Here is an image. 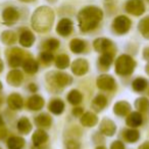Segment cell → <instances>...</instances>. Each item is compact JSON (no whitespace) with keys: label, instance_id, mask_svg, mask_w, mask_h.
Segmentation results:
<instances>
[{"label":"cell","instance_id":"34","mask_svg":"<svg viewBox=\"0 0 149 149\" xmlns=\"http://www.w3.org/2000/svg\"><path fill=\"white\" fill-rule=\"evenodd\" d=\"M133 89L137 92H141L143 90H145V88L147 87V81L145 79H142V78H138L136 79L132 84Z\"/></svg>","mask_w":149,"mask_h":149},{"label":"cell","instance_id":"44","mask_svg":"<svg viewBox=\"0 0 149 149\" xmlns=\"http://www.w3.org/2000/svg\"><path fill=\"white\" fill-rule=\"evenodd\" d=\"M139 149H149V142H145L139 147Z\"/></svg>","mask_w":149,"mask_h":149},{"label":"cell","instance_id":"15","mask_svg":"<svg viewBox=\"0 0 149 149\" xmlns=\"http://www.w3.org/2000/svg\"><path fill=\"white\" fill-rule=\"evenodd\" d=\"M113 111L120 116H125L131 111V105L126 101H120L116 103L113 107Z\"/></svg>","mask_w":149,"mask_h":149},{"label":"cell","instance_id":"3","mask_svg":"<svg viewBox=\"0 0 149 149\" xmlns=\"http://www.w3.org/2000/svg\"><path fill=\"white\" fill-rule=\"evenodd\" d=\"M136 62L130 55L123 54L116 59V72L120 76H129L135 70Z\"/></svg>","mask_w":149,"mask_h":149},{"label":"cell","instance_id":"7","mask_svg":"<svg viewBox=\"0 0 149 149\" xmlns=\"http://www.w3.org/2000/svg\"><path fill=\"white\" fill-rule=\"evenodd\" d=\"M88 70H89V64L87 60L83 58L76 59L72 64V70L76 76H83L88 72Z\"/></svg>","mask_w":149,"mask_h":149},{"label":"cell","instance_id":"9","mask_svg":"<svg viewBox=\"0 0 149 149\" xmlns=\"http://www.w3.org/2000/svg\"><path fill=\"white\" fill-rule=\"evenodd\" d=\"M2 17L6 25H13L19 19V13L15 7H7L3 10Z\"/></svg>","mask_w":149,"mask_h":149},{"label":"cell","instance_id":"27","mask_svg":"<svg viewBox=\"0 0 149 149\" xmlns=\"http://www.w3.org/2000/svg\"><path fill=\"white\" fill-rule=\"evenodd\" d=\"M70 47L74 53H81L85 49V43L80 39H74L70 41Z\"/></svg>","mask_w":149,"mask_h":149},{"label":"cell","instance_id":"20","mask_svg":"<svg viewBox=\"0 0 149 149\" xmlns=\"http://www.w3.org/2000/svg\"><path fill=\"white\" fill-rule=\"evenodd\" d=\"M55 81L57 85L61 86V87H64V86L70 85L72 82V79L70 74H64V72H58L55 76Z\"/></svg>","mask_w":149,"mask_h":149},{"label":"cell","instance_id":"32","mask_svg":"<svg viewBox=\"0 0 149 149\" xmlns=\"http://www.w3.org/2000/svg\"><path fill=\"white\" fill-rule=\"evenodd\" d=\"M17 53H13L11 54L10 58H9L8 62H9V65L11 66V68H17V66H19L22 64V56H21V50L19 49H17Z\"/></svg>","mask_w":149,"mask_h":149},{"label":"cell","instance_id":"19","mask_svg":"<svg viewBox=\"0 0 149 149\" xmlns=\"http://www.w3.org/2000/svg\"><path fill=\"white\" fill-rule=\"evenodd\" d=\"M47 139H48V135L43 130L35 131L33 137H32V140H33V143L35 146H40V145L44 144L47 141Z\"/></svg>","mask_w":149,"mask_h":149},{"label":"cell","instance_id":"50","mask_svg":"<svg viewBox=\"0 0 149 149\" xmlns=\"http://www.w3.org/2000/svg\"><path fill=\"white\" fill-rule=\"evenodd\" d=\"M3 124V120H2V118H1V116H0V125H2Z\"/></svg>","mask_w":149,"mask_h":149},{"label":"cell","instance_id":"33","mask_svg":"<svg viewBox=\"0 0 149 149\" xmlns=\"http://www.w3.org/2000/svg\"><path fill=\"white\" fill-rule=\"evenodd\" d=\"M55 64L58 68L63 70V68H68V64H70V58H68V56L65 55V54H61V55H59L56 58Z\"/></svg>","mask_w":149,"mask_h":149},{"label":"cell","instance_id":"30","mask_svg":"<svg viewBox=\"0 0 149 149\" xmlns=\"http://www.w3.org/2000/svg\"><path fill=\"white\" fill-rule=\"evenodd\" d=\"M82 98L83 96H82L81 92H79L78 90H72L68 95V100L70 101V103L74 104V105L79 104L82 101Z\"/></svg>","mask_w":149,"mask_h":149},{"label":"cell","instance_id":"45","mask_svg":"<svg viewBox=\"0 0 149 149\" xmlns=\"http://www.w3.org/2000/svg\"><path fill=\"white\" fill-rule=\"evenodd\" d=\"M30 89H31L32 91H36V89H37V88H36V86H34V84H31V86H30Z\"/></svg>","mask_w":149,"mask_h":149},{"label":"cell","instance_id":"23","mask_svg":"<svg viewBox=\"0 0 149 149\" xmlns=\"http://www.w3.org/2000/svg\"><path fill=\"white\" fill-rule=\"evenodd\" d=\"M9 149H22L25 145V140L22 137H11L7 142Z\"/></svg>","mask_w":149,"mask_h":149},{"label":"cell","instance_id":"22","mask_svg":"<svg viewBox=\"0 0 149 149\" xmlns=\"http://www.w3.org/2000/svg\"><path fill=\"white\" fill-rule=\"evenodd\" d=\"M23 68L28 74H35L38 70V63L36 60L32 59V58H28L24 61Z\"/></svg>","mask_w":149,"mask_h":149},{"label":"cell","instance_id":"21","mask_svg":"<svg viewBox=\"0 0 149 149\" xmlns=\"http://www.w3.org/2000/svg\"><path fill=\"white\" fill-rule=\"evenodd\" d=\"M107 104V100H106L105 96L103 95H98L94 98L93 102H92V107L93 109H95L96 111H100L102 110Z\"/></svg>","mask_w":149,"mask_h":149},{"label":"cell","instance_id":"37","mask_svg":"<svg viewBox=\"0 0 149 149\" xmlns=\"http://www.w3.org/2000/svg\"><path fill=\"white\" fill-rule=\"evenodd\" d=\"M58 46H59V41L56 39H49L44 43V47H45L47 50H49V51L55 50Z\"/></svg>","mask_w":149,"mask_h":149},{"label":"cell","instance_id":"10","mask_svg":"<svg viewBox=\"0 0 149 149\" xmlns=\"http://www.w3.org/2000/svg\"><path fill=\"white\" fill-rule=\"evenodd\" d=\"M116 131V126L111 120L108 118H104L100 123V132L102 134L106 135V136H113V134Z\"/></svg>","mask_w":149,"mask_h":149},{"label":"cell","instance_id":"51","mask_svg":"<svg viewBox=\"0 0 149 149\" xmlns=\"http://www.w3.org/2000/svg\"><path fill=\"white\" fill-rule=\"evenodd\" d=\"M1 89H2V84L0 83V91H1Z\"/></svg>","mask_w":149,"mask_h":149},{"label":"cell","instance_id":"42","mask_svg":"<svg viewBox=\"0 0 149 149\" xmlns=\"http://www.w3.org/2000/svg\"><path fill=\"white\" fill-rule=\"evenodd\" d=\"M143 56H144L145 59L149 61V47H146L143 50Z\"/></svg>","mask_w":149,"mask_h":149},{"label":"cell","instance_id":"13","mask_svg":"<svg viewBox=\"0 0 149 149\" xmlns=\"http://www.w3.org/2000/svg\"><path fill=\"white\" fill-rule=\"evenodd\" d=\"M111 41L106 38H98L94 41L93 46L97 52H105L111 46Z\"/></svg>","mask_w":149,"mask_h":149},{"label":"cell","instance_id":"1","mask_svg":"<svg viewBox=\"0 0 149 149\" xmlns=\"http://www.w3.org/2000/svg\"><path fill=\"white\" fill-rule=\"evenodd\" d=\"M103 17V13L99 7L87 6L80 11L78 15L80 29L83 32L94 30Z\"/></svg>","mask_w":149,"mask_h":149},{"label":"cell","instance_id":"39","mask_svg":"<svg viewBox=\"0 0 149 149\" xmlns=\"http://www.w3.org/2000/svg\"><path fill=\"white\" fill-rule=\"evenodd\" d=\"M110 149H125V146L120 141H114L110 145Z\"/></svg>","mask_w":149,"mask_h":149},{"label":"cell","instance_id":"5","mask_svg":"<svg viewBox=\"0 0 149 149\" xmlns=\"http://www.w3.org/2000/svg\"><path fill=\"white\" fill-rule=\"evenodd\" d=\"M126 10L135 17H139L144 13L145 5L142 0H129L126 3Z\"/></svg>","mask_w":149,"mask_h":149},{"label":"cell","instance_id":"4","mask_svg":"<svg viewBox=\"0 0 149 149\" xmlns=\"http://www.w3.org/2000/svg\"><path fill=\"white\" fill-rule=\"evenodd\" d=\"M130 28L131 21L129 17H125V15H120V17H116V19L112 23V29L118 35L126 34L130 30Z\"/></svg>","mask_w":149,"mask_h":149},{"label":"cell","instance_id":"35","mask_svg":"<svg viewBox=\"0 0 149 149\" xmlns=\"http://www.w3.org/2000/svg\"><path fill=\"white\" fill-rule=\"evenodd\" d=\"M136 106L140 111H146L149 109V101L147 98L145 97H141L137 100L136 102Z\"/></svg>","mask_w":149,"mask_h":149},{"label":"cell","instance_id":"2","mask_svg":"<svg viewBox=\"0 0 149 149\" xmlns=\"http://www.w3.org/2000/svg\"><path fill=\"white\" fill-rule=\"evenodd\" d=\"M54 22V13L50 7H38L32 17V26L39 33H45L51 29Z\"/></svg>","mask_w":149,"mask_h":149},{"label":"cell","instance_id":"48","mask_svg":"<svg viewBox=\"0 0 149 149\" xmlns=\"http://www.w3.org/2000/svg\"><path fill=\"white\" fill-rule=\"evenodd\" d=\"M21 1H23V2H31L33 0H21Z\"/></svg>","mask_w":149,"mask_h":149},{"label":"cell","instance_id":"41","mask_svg":"<svg viewBox=\"0 0 149 149\" xmlns=\"http://www.w3.org/2000/svg\"><path fill=\"white\" fill-rule=\"evenodd\" d=\"M6 134H7V131L4 127H0V140L3 138L6 137Z\"/></svg>","mask_w":149,"mask_h":149},{"label":"cell","instance_id":"29","mask_svg":"<svg viewBox=\"0 0 149 149\" xmlns=\"http://www.w3.org/2000/svg\"><path fill=\"white\" fill-rule=\"evenodd\" d=\"M1 40H2L3 43L10 45V44H13L17 41V35L13 31H5L1 35Z\"/></svg>","mask_w":149,"mask_h":149},{"label":"cell","instance_id":"18","mask_svg":"<svg viewBox=\"0 0 149 149\" xmlns=\"http://www.w3.org/2000/svg\"><path fill=\"white\" fill-rule=\"evenodd\" d=\"M141 124H142V116L140 112L134 111L129 114V116L127 118V125L132 128L141 126Z\"/></svg>","mask_w":149,"mask_h":149},{"label":"cell","instance_id":"14","mask_svg":"<svg viewBox=\"0 0 149 149\" xmlns=\"http://www.w3.org/2000/svg\"><path fill=\"white\" fill-rule=\"evenodd\" d=\"M35 42V37L31 31H24L19 36V44L24 47H31Z\"/></svg>","mask_w":149,"mask_h":149},{"label":"cell","instance_id":"40","mask_svg":"<svg viewBox=\"0 0 149 149\" xmlns=\"http://www.w3.org/2000/svg\"><path fill=\"white\" fill-rule=\"evenodd\" d=\"M72 113L76 116H83V108H81V107L74 108V109L72 110Z\"/></svg>","mask_w":149,"mask_h":149},{"label":"cell","instance_id":"47","mask_svg":"<svg viewBox=\"0 0 149 149\" xmlns=\"http://www.w3.org/2000/svg\"><path fill=\"white\" fill-rule=\"evenodd\" d=\"M2 70H3V63H2V61L0 60V72H1Z\"/></svg>","mask_w":149,"mask_h":149},{"label":"cell","instance_id":"11","mask_svg":"<svg viewBox=\"0 0 149 149\" xmlns=\"http://www.w3.org/2000/svg\"><path fill=\"white\" fill-rule=\"evenodd\" d=\"M7 83L13 87H19L23 82V74L19 70H13L7 74Z\"/></svg>","mask_w":149,"mask_h":149},{"label":"cell","instance_id":"24","mask_svg":"<svg viewBox=\"0 0 149 149\" xmlns=\"http://www.w3.org/2000/svg\"><path fill=\"white\" fill-rule=\"evenodd\" d=\"M17 129L23 134H28L32 130V124L27 118H22L17 123Z\"/></svg>","mask_w":149,"mask_h":149},{"label":"cell","instance_id":"38","mask_svg":"<svg viewBox=\"0 0 149 149\" xmlns=\"http://www.w3.org/2000/svg\"><path fill=\"white\" fill-rule=\"evenodd\" d=\"M40 57H41L42 61L45 62V63H49V62H51L52 60H53V55H52V53H50L49 51L42 52Z\"/></svg>","mask_w":149,"mask_h":149},{"label":"cell","instance_id":"17","mask_svg":"<svg viewBox=\"0 0 149 149\" xmlns=\"http://www.w3.org/2000/svg\"><path fill=\"white\" fill-rule=\"evenodd\" d=\"M44 105V100L41 96L33 95L28 101V107L31 110H40Z\"/></svg>","mask_w":149,"mask_h":149},{"label":"cell","instance_id":"26","mask_svg":"<svg viewBox=\"0 0 149 149\" xmlns=\"http://www.w3.org/2000/svg\"><path fill=\"white\" fill-rule=\"evenodd\" d=\"M35 123L38 127H42V128H47L51 125V118L48 114L42 113L36 118Z\"/></svg>","mask_w":149,"mask_h":149},{"label":"cell","instance_id":"12","mask_svg":"<svg viewBox=\"0 0 149 149\" xmlns=\"http://www.w3.org/2000/svg\"><path fill=\"white\" fill-rule=\"evenodd\" d=\"M7 102H8V106L13 110L21 109L24 105L23 98H22L21 95H19V94H17V93L11 94L8 97V99H7Z\"/></svg>","mask_w":149,"mask_h":149},{"label":"cell","instance_id":"43","mask_svg":"<svg viewBox=\"0 0 149 149\" xmlns=\"http://www.w3.org/2000/svg\"><path fill=\"white\" fill-rule=\"evenodd\" d=\"M68 148L70 149H78L79 148V145L77 144V143H74V141H70V143H68Z\"/></svg>","mask_w":149,"mask_h":149},{"label":"cell","instance_id":"46","mask_svg":"<svg viewBox=\"0 0 149 149\" xmlns=\"http://www.w3.org/2000/svg\"><path fill=\"white\" fill-rule=\"evenodd\" d=\"M146 72L149 74V61H148V63H147V65H146Z\"/></svg>","mask_w":149,"mask_h":149},{"label":"cell","instance_id":"25","mask_svg":"<svg viewBox=\"0 0 149 149\" xmlns=\"http://www.w3.org/2000/svg\"><path fill=\"white\" fill-rule=\"evenodd\" d=\"M49 109L52 113L54 114H60L62 113L64 109V103L59 99H55L49 104Z\"/></svg>","mask_w":149,"mask_h":149},{"label":"cell","instance_id":"6","mask_svg":"<svg viewBox=\"0 0 149 149\" xmlns=\"http://www.w3.org/2000/svg\"><path fill=\"white\" fill-rule=\"evenodd\" d=\"M97 86L99 89L110 91L116 88V81L111 76L108 74H101L97 79Z\"/></svg>","mask_w":149,"mask_h":149},{"label":"cell","instance_id":"28","mask_svg":"<svg viewBox=\"0 0 149 149\" xmlns=\"http://www.w3.org/2000/svg\"><path fill=\"white\" fill-rule=\"evenodd\" d=\"M139 31L141 32L143 36H144L146 39H149V15L142 19V21L139 23Z\"/></svg>","mask_w":149,"mask_h":149},{"label":"cell","instance_id":"49","mask_svg":"<svg viewBox=\"0 0 149 149\" xmlns=\"http://www.w3.org/2000/svg\"><path fill=\"white\" fill-rule=\"evenodd\" d=\"M96 149H105V147H103V146H100V147H97Z\"/></svg>","mask_w":149,"mask_h":149},{"label":"cell","instance_id":"31","mask_svg":"<svg viewBox=\"0 0 149 149\" xmlns=\"http://www.w3.org/2000/svg\"><path fill=\"white\" fill-rule=\"evenodd\" d=\"M125 138L127 139V141L131 143H135L139 140L140 138V134L137 130H134V129H130V130H127L125 132Z\"/></svg>","mask_w":149,"mask_h":149},{"label":"cell","instance_id":"8","mask_svg":"<svg viewBox=\"0 0 149 149\" xmlns=\"http://www.w3.org/2000/svg\"><path fill=\"white\" fill-rule=\"evenodd\" d=\"M72 31V22L70 19H62L59 21L56 28V32L59 34L60 36L66 37L68 36Z\"/></svg>","mask_w":149,"mask_h":149},{"label":"cell","instance_id":"16","mask_svg":"<svg viewBox=\"0 0 149 149\" xmlns=\"http://www.w3.org/2000/svg\"><path fill=\"white\" fill-rule=\"evenodd\" d=\"M98 123V118L93 112H86L81 116V124L85 127H94Z\"/></svg>","mask_w":149,"mask_h":149},{"label":"cell","instance_id":"36","mask_svg":"<svg viewBox=\"0 0 149 149\" xmlns=\"http://www.w3.org/2000/svg\"><path fill=\"white\" fill-rule=\"evenodd\" d=\"M99 62H100V64H101V66H103V68H108L112 62L111 54L104 53L103 55H101V57H100Z\"/></svg>","mask_w":149,"mask_h":149}]
</instances>
